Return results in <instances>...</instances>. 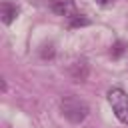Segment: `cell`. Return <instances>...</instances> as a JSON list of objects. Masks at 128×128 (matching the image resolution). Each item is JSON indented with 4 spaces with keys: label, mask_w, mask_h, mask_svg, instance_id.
<instances>
[{
    "label": "cell",
    "mask_w": 128,
    "mask_h": 128,
    "mask_svg": "<svg viewBox=\"0 0 128 128\" xmlns=\"http://www.w3.org/2000/svg\"><path fill=\"white\" fill-rule=\"evenodd\" d=\"M0 16H2V22H4V24H12V20L18 16V8H16L14 4H10V2H2V12H0Z\"/></svg>",
    "instance_id": "cell-5"
},
{
    "label": "cell",
    "mask_w": 128,
    "mask_h": 128,
    "mask_svg": "<svg viewBox=\"0 0 128 128\" xmlns=\"http://www.w3.org/2000/svg\"><path fill=\"white\" fill-rule=\"evenodd\" d=\"M52 10L60 16H68V18H72L76 14L72 0H52Z\"/></svg>",
    "instance_id": "cell-3"
},
{
    "label": "cell",
    "mask_w": 128,
    "mask_h": 128,
    "mask_svg": "<svg viewBox=\"0 0 128 128\" xmlns=\"http://www.w3.org/2000/svg\"><path fill=\"white\" fill-rule=\"evenodd\" d=\"M60 110H62L64 118L70 120L72 124H80V122H84L86 116H88V112H90L88 104H86L84 100L76 98V96H64L62 102H60Z\"/></svg>",
    "instance_id": "cell-1"
},
{
    "label": "cell",
    "mask_w": 128,
    "mask_h": 128,
    "mask_svg": "<svg viewBox=\"0 0 128 128\" xmlns=\"http://www.w3.org/2000/svg\"><path fill=\"white\" fill-rule=\"evenodd\" d=\"M122 50H124V44H122V42H116V44H114V52H112V56L118 58V56L122 54Z\"/></svg>",
    "instance_id": "cell-7"
},
{
    "label": "cell",
    "mask_w": 128,
    "mask_h": 128,
    "mask_svg": "<svg viewBox=\"0 0 128 128\" xmlns=\"http://www.w3.org/2000/svg\"><path fill=\"white\" fill-rule=\"evenodd\" d=\"M108 102H110L116 118L122 124H128V94L122 88H110L108 90Z\"/></svg>",
    "instance_id": "cell-2"
},
{
    "label": "cell",
    "mask_w": 128,
    "mask_h": 128,
    "mask_svg": "<svg viewBox=\"0 0 128 128\" xmlns=\"http://www.w3.org/2000/svg\"><path fill=\"white\" fill-rule=\"evenodd\" d=\"M98 2H100V4H102V6H106V4H110V2H112V0H98Z\"/></svg>",
    "instance_id": "cell-8"
},
{
    "label": "cell",
    "mask_w": 128,
    "mask_h": 128,
    "mask_svg": "<svg viewBox=\"0 0 128 128\" xmlns=\"http://www.w3.org/2000/svg\"><path fill=\"white\" fill-rule=\"evenodd\" d=\"M70 74H72V78H74L76 82L86 80V76H88V64H86L84 60L74 62V64H72V68H70Z\"/></svg>",
    "instance_id": "cell-4"
},
{
    "label": "cell",
    "mask_w": 128,
    "mask_h": 128,
    "mask_svg": "<svg viewBox=\"0 0 128 128\" xmlns=\"http://www.w3.org/2000/svg\"><path fill=\"white\" fill-rule=\"evenodd\" d=\"M70 20H72V26H86L88 24V18H82L80 14H74Z\"/></svg>",
    "instance_id": "cell-6"
}]
</instances>
